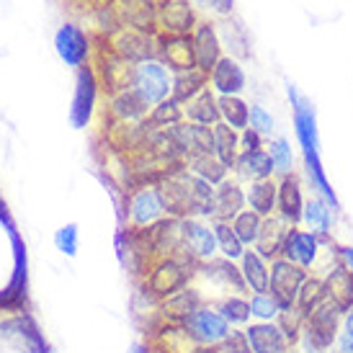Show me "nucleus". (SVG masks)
<instances>
[{
	"label": "nucleus",
	"mask_w": 353,
	"mask_h": 353,
	"mask_svg": "<svg viewBox=\"0 0 353 353\" xmlns=\"http://www.w3.org/2000/svg\"><path fill=\"white\" fill-rule=\"evenodd\" d=\"M286 99L292 103L294 134L296 142H299V150H302L304 173H307V181L312 186V194L325 199L335 209V214H338L341 212V201H338V194H335L333 183L327 181L325 165L323 160H320V129H317V114H314L312 101L307 99L304 93H299L294 83H286Z\"/></svg>",
	"instance_id": "f257e3e1"
},
{
	"label": "nucleus",
	"mask_w": 353,
	"mask_h": 353,
	"mask_svg": "<svg viewBox=\"0 0 353 353\" xmlns=\"http://www.w3.org/2000/svg\"><path fill=\"white\" fill-rule=\"evenodd\" d=\"M335 248L338 243L327 245L320 237L304 230V227H292L286 232L284 240V250H281V258H286L289 263L304 268L307 274H320L323 276L327 268H333L338 261H335Z\"/></svg>",
	"instance_id": "f03ea898"
},
{
	"label": "nucleus",
	"mask_w": 353,
	"mask_h": 353,
	"mask_svg": "<svg viewBox=\"0 0 353 353\" xmlns=\"http://www.w3.org/2000/svg\"><path fill=\"white\" fill-rule=\"evenodd\" d=\"M341 317H343V312L338 307H333L330 302L320 304L314 312L304 317V330L294 348L299 353L335 351V341H338V330H341Z\"/></svg>",
	"instance_id": "7ed1b4c3"
},
{
	"label": "nucleus",
	"mask_w": 353,
	"mask_h": 353,
	"mask_svg": "<svg viewBox=\"0 0 353 353\" xmlns=\"http://www.w3.org/2000/svg\"><path fill=\"white\" fill-rule=\"evenodd\" d=\"M181 327L188 333V338L196 343V348H216L232 330L222 314L212 304H201L194 312L181 320Z\"/></svg>",
	"instance_id": "20e7f679"
},
{
	"label": "nucleus",
	"mask_w": 353,
	"mask_h": 353,
	"mask_svg": "<svg viewBox=\"0 0 353 353\" xmlns=\"http://www.w3.org/2000/svg\"><path fill=\"white\" fill-rule=\"evenodd\" d=\"M132 90H137L148 106H157L173 93V70L163 65L160 59H148L134 65Z\"/></svg>",
	"instance_id": "39448f33"
},
{
	"label": "nucleus",
	"mask_w": 353,
	"mask_h": 353,
	"mask_svg": "<svg viewBox=\"0 0 353 353\" xmlns=\"http://www.w3.org/2000/svg\"><path fill=\"white\" fill-rule=\"evenodd\" d=\"M168 216L163 196H160V188L157 183H145L132 191V196L127 201V219L132 230H148L155 227L157 222H163Z\"/></svg>",
	"instance_id": "423d86ee"
},
{
	"label": "nucleus",
	"mask_w": 353,
	"mask_h": 353,
	"mask_svg": "<svg viewBox=\"0 0 353 353\" xmlns=\"http://www.w3.org/2000/svg\"><path fill=\"white\" fill-rule=\"evenodd\" d=\"M191 265H199V263L178 261V258H163L148 276L150 294L165 302L168 296L183 292L188 286V279H191Z\"/></svg>",
	"instance_id": "0eeeda50"
},
{
	"label": "nucleus",
	"mask_w": 353,
	"mask_h": 353,
	"mask_svg": "<svg viewBox=\"0 0 353 353\" xmlns=\"http://www.w3.org/2000/svg\"><path fill=\"white\" fill-rule=\"evenodd\" d=\"M307 276L310 274H307L304 268L289 263L286 258L271 261V284H268V292H271V296L279 302L281 310H292V307H294L299 286L304 284Z\"/></svg>",
	"instance_id": "6e6552de"
},
{
	"label": "nucleus",
	"mask_w": 353,
	"mask_h": 353,
	"mask_svg": "<svg viewBox=\"0 0 353 353\" xmlns=\"http://www.w3.org/2000/svg\"><path fill=\"white\" fill-rule=\"evenodd\" d=\"M99 75L96 70L85 65L78 70V78H75V96H72V106H70V121L75 129L88 127L90 117H93V108H96V99H99Z\"/></svg>",
	"instance_id": "1a4fd4ad"
},
{
	"label": "nucleus",
	"mask_w": 353,
	"mask_h": 353,
	"mask_svg": "<svg viewBox=\"0 0 353 353\" xmlns=\"http://www.w3.org/2000/svg\"><path fill=\"white\" fill-rule=\"evenodd\" d=\"M304 183L299 173H289V176L279 178V199H276V216H281L289 227H302L304 214Z\"/></svg>",
	"instance_id": "9d476101"
},
{
	"label": "nucleus",
	"mask_w": 353,
	"mask_h": 353,
	"mask_svg": "<svg viewBox=\"0 0 353 353\" xmlns=\"http://www.w3.org/2000/svg\"><path fill=\"white\" fill-rule=\"evenodd\" d=\"M111 50L117 52L119 57H124L132 65H139V62H148V59H157V41L152 39V34H145V31L137 29H119L114 34V44Z\"/></svg>",
	"instance_id": "9b49d317"
},
{
	"label": "nucleus",
	"mask_w": 353,
	"mask_h": 353,
	"mask_svg": "<svg viewBox=\"0 0 353 353\" xmlns=\"http://www.w3.org/2000/svg\"><path fill=\"white\" fill-rule=\"evenodd\" d=\"M54 47H57V54L65 59V65L70 68H85L90 57V39L88 34L75 26V23H65L62 29L57 31L54 37Z\"/></svg>",
	"instance_id": "f8f14e48"
},
{
	"label": "nucleus",
	"mask_w": 353,
	"mask_h": 353,
	"mask_svg": "<svg viewBox=\"0 0 353 353\" xmlns=\"http://www.w3.org/2000/svg\"><path fill=\"white\" fill-rule=\"evenodd\" d=\"M157 59L168 65L173 72H183V70L196 68V57H194V44L188 34H165L157 39Z\"/></svg>",
	"instance_id": "ddd939ff"
},
{
	"label": "nucleus",
	"mask_w": 353,
	"mask_h": 353,
	"mask_svg": "<svg viewBox=\"0 0 353 353\" xmlns=\"http://www.w3.org/2000/svg\"><path fill=\"white\" fill-rule=\"evenodd\" d=\"M181 225H183V245H186V250L196 258L199 263H206V261L216 258L219 250H216L214 227L204 225L201 219H194V216L181 219Z\"/></svg>",
	"instance_id": "4468645a"
},
{
	"label": "nucleus",
	"mask_w": 353,
	"mask_h": 353,
	"mask_svg": "<svg viewBox=\"0 0 353 353\" xmlns=\"http://www.w3.org/2000/svg\"><path fill=\"white\" fill-rule=\"evenodd\" d=\"M209 83H212L209 88L214 90L216 96H240L248 88V75L235 57L225 54L209 72Z\"/></svg>",
	"instance_id": "2eb2a0df"
},
{
	"label": "nucleus",
	"mask_w": 353,
	"mask_h": 353,
	"mask_svg": "<svg viewBox=\"0 0 353 353\" xmlns=\"http://www.w3.org/2000/svg\"><path fill=\"white\" fill-rule=\"evenodd\" d=\"M191 44H194V57H196V68L204 70L206 75L214 70V65L225 57L222 54V41L219 34L212 23H196L191 31Z\"/></svg>",
	"instance_id": "dca6fc26"
},
{
	"label": "nucleus",
	"mask_w": 353,
	"mask_h": 353,
	"mask_svg": "<svg viewBox=\"0 0 353 353\" xmlns=\"http://www.w3.org/2000/svg\"><path fill=\"white\" fill-rule=\"evenodd\" d=\"M245 209H248V188L240 181H222L214 188V219H219V222H232Z\"/></svg>",
	"instance_id": "f3484780"
},
{
	"label": "nucleus",
	"mask_w": 353,
	"mask_h": 353,
	"mask_svg": "<svg viewBox=\"0 0 353 353\" xmlns=\"http://www.w3.org/2000/svg\"><path fill=\"white\" fill-rule=\"evenodd\" d=\"M253 353H292V343L286 341L281 327L276 323H250L245 327Z\"/></svg>",
	"instance_id": "a211bd4d"
},
{
	"label": "nucleus",
	"mask_w": 353,
	"mask_h": 353,
	"mask_svg": "<svg viewBox=\"0 0 353 353\" xmlns=\"http://www.w3.org/2000/svg\"><path fill=\"white\" fill-rule=\"evenodd\" d=\"M237 265H240L243 281L248 286V294H263V292H268V284H271V263L258 250L248 248L245 255L237 261Z\"/></svg>",
	"instance_id": "6ab92c4d"
},
{
	"label": "nucleus",
	"mask_w": 353,
	"mask_h": 353,
	"mask_svg": "<svg viewBox=\"0 0 353 353\" xmlns=\"http://www.w3.org/2000/svg\"><path fill=\"white\" fill-rule=\"evenodd\" d=\"M157 23L168 34H188L196 26V19L188 0H163L157 8Z\"/></svg>",
	"instance_id": "aec40b11"
},
{
	"label": "nucleus",
	"mask_w": 353,
	"mask_h": 353,
	"mask_svg": "<svg viewBox=\"0 0 353 353\" xmlns=\"http://www.w3.org/2000/svg\"><path fill=\"white\" fill-rule=\"evenodd\" d=\"M235 176L240 181L255 183V181H265V178H276L274 160L268 155V150H253V152H240L235 160Z\"/></svg>",
	"instance_id": "412c9836"
},
{
	"label": "nucleus",
	"mask_w": 353,
	"mask_h": 353,
	"mask_svg": "<svg viewBox=\"0 0 353 353\" xmlns=\"http://www.w3.org/2000/svg\"><path fill=\"white\" fill-rule=\"evenodd\" d=\"M302 227L314 232L317 237H333V227H335V209L325 199H320L317 194L307 199L304 204V214H302Z\"/></svg>",
	"instance_id": "4be33fe9"
},
{
	"label": "nucleus",
	"mask_w": 353,
	"mask_h": 353,
	"mask_svg": "<svg viewBox=\"0 0 353 353\" xmlns=\"http://www.w3.org/2000/svg\"><path fill=\"white\" fill-rule=\"evenodd\" d=\"M325 279V292H327V302L345 312L353 304V276L345 271L343 265L335 263L323 274Z\"/></svg>",
	"instance_id": "5701e85b"
},
{
	"label": "nucleus",
	"mask_w": 353,
	"mask_h": 353,
	"mask_svg": "<svg viewBox=\"0 0 353 353\" xmlns=\"http://www.w3.org/2000/svg\"><path fill=\"white\" fill-rule=\"evenodd\" d=\"M289 230H292V227L286 225L281 216L274 214V216H268V219H263V230H261V237H258V243H255L253 250H258L268 263L276 261V258H281L284 240Z\"/></svg>",
	"instance_id": "b1692460"
},
{
	"label": "nucleus",
	"mask_w": 353,
	"mask_h": 353,
	"mask_svg": "<svg viewBox=\"0 0 353 353\" xmlns=\"http://www.w3.org/2000/svg\"><path fill=\"white\" fill-rule=\"evenodd\" d=\"M119 10H121V23L124 26L145 31V34H155L157 8L152 6V0H121Z\"/></svg>",
	"instance_id": "393cba45"
},
{
	"label": "nucleus",
	"mask_w": 353,
	"mask_h": 353,
	"mask_svg": "<svg viewBox=\"0 0 353 353\" xmlns=\"http://www.w3.org/2000/svg\"><path fill=\"white\" fill-rule=\"evenodd\" d=\"M101 70H103V85L111 93L132 88V78H134V65L127 62L124 57H119L114 50H108V54L101 52Z\"/></svg>",
	"instance_id": "a878e982"
},
{
	"label": "nucleus",
	"mask_w": 353,
	"mask_h": 353,
	"mask_svg": "<svg viewBox=\"0 0 353 353\" xmlns=\"http://www.w3.org/2000/svg\"><path fill=\"white\" fill-rule=\"evenodd\" d=\"M183 117L191 121V124H204V127H216L222 121V114H219V96H216L212 88L201 90L196 99H191L183 106Z\"/></svg>",
	"instance_id": "bb28decb"
},
{
	"label": "nucleus",
	"mask_w": 353,
	"mask_h": 353,
	"mask_svg": "<svg viewBox=\"0 0 353 353\" xmlns=\"http://www.w3.org/2000/svg\"><path fill=\"white\" fill-rule=\"evenodd\" d=\"M276 199H279V178H265L248 186V209L263 219L276 214Z\"/></svg>",
	"instance_id": "cd10ccee"
},
{
	"label": "nucleus",
	"mask_w": 353,
	"mask_h": 353,
	"mask_svg": "<svg viewBox=\"0 0 353 353\" xmlns=\"http://www.w3.org/2000/svg\"><path fill=\"white\" fill-rule=\"evenodd\" d=\"M209 88V75H206L204 70H183V72H173V93H170V99L181 103V106H186L191 99H196L201 90Z\"/></svg>",
	"instance_id": "c85d7f7f"
},
{
	"label": "nucleus",
	"mask_w": 353,
	"mask_h": 353,
	"mask_svg": "<svg viewBox=\"0 0 353 353\" xmlns=\"http://www.w3.org/2000/svg\"><path fill=\"white\" fill-rule=\"evenodd\" d=\"M219 41L227 44L230 50V57L235 59H248L250 57V37H248L245 26L235 19H225L219 23Z\"/></svg>",
	"instance_id": "c756f323"
},
{
	"label": "nucleus",
	"mask_w": 353,
	"mask_h": 353,
	"mask_svg": "<svg viewBox=\"0 0 353 353\" xmlns=\"http://www.w3.org/2000/svg\"><path fill=\"white\" fill-rule=\"evenodd\" d=\"M214 307L216 312L230 323V327H248L253 323V317H250V296L248 294H227Z\"/></svg>",
	"instance_id": "7c9ffc66"
},
{
	"label": "nucleus",
	"mask_w": 353,
	"mask_h": 353,
	"mask_svg": "<svg viewBox=\"0 0 353 353\" xmlns=\"http://www.w3.org/2000/svg\"><path fill=\"white\" fill-rule=\"evenodd\" d=\"M214 155L225 168H235V160L240 155V132L227 127L225 121H219L214 127Z\"/></svg>",
	"instance_id": "2f4dec72"
},
{
	"label": "nucleus",
	"mask_w": 353,
	"mask_h": 353,
	"mask_svg": "<svg viewBox=\"0 0 353 353\" xmlns=\"http://www.w3.org/2000/svg\"><path fill=\"white\" fill-rule=\"evenodd\" d=\"M148 103L142 101V96H139L137 90H119V93H114V101H111V111H114V117L119 119V121H137V119L148 117Z\"/></svg>",
	"instance_id": "473e14b6"
},
{
	"label": "nucleus",
	"mask_w": 353,
	"mask_h": 353,
	"mask_svg": "<svg viewBox=\"0 0 353 353\" xmlns=\"http://www.w3.org/2000/svg\"><path fill=\"white\" fill-rule=\"evenodd\" d=\"M186 170L204 178L206 183H212V186H219L222 181H227V173H230V168L222 165L216 160V155H201V152H194V155L186 157Z\"/></svg>",
	"instance_id": "72a5a7b5"
},
{
	"label": "nucleus",
	"mask_w": 353,
	"mask_h": 353,
	"mask_svg": "<svg viewBox=\"0 0 353 353\" xmlns=\"http://www.w3.org/2000/svg\"><path fill=\"white\" fill-rule=\"evenodd\" d=\"M327 302V292H325V279L320 274H310L304 279V284L299 286V294H296V310L302 314L314 312L320 304Z\"/></svg>",
	"instance_id": "f704fd0d"
},
{
	"label": "nucleus",
	"mask_w": 353,
	"mask_h": 353,
	"mask_svg": "<svg viewBox=\"0 0 353 353\" xmlns=\"http://www.w3.org/2000/svg\"><path fill=\"white\" fill-rule=\"evenodd\" d=\"M219 114L227 127L235 132H245L250 127V103L240 96H219Z\"/></svg>",
	"instance_id": "c9c22d12"
},
{
	"label": "nucleus",
	"mask_w": 353,
	"mask_h": 353,
	"mask_svg": "<svg viewBox=\"0 0 353 353\" xmlns=\"http://www.w3.org/2000/svg\"><path fill=\"white\" fill-rule=\"evenodd\" d=\"M196 307H201V294H199L196 289H183V292H178V294L168 296L165 302H163V317H168V320H176L178 325H181V320L183 317H188V314L194 312Z\"/></svg>",
	"instance_id": "e433bc0d"
},
{
	"label": "nucleus",
	"mask_w": 353,
	"mask_h": 353,
	"mask_svg": "<svg viewBox=\"0 0 353 353\" xmlns=\"http://www.w3.org/2000/svg\"><path fill=\"white\" fill-rule=\"evenodd\" d=\"M265 150H268V155L274 160V168H276V178L281 176H289V173H296V152L292 148V142L286 137H271L265 142Z\"/></svg>",
	"instance_id": "4c0bfd02"
},
{
	"label": "nucleus",
	"mask_w": 353,
	"mask_h": 353,
	"mask_svg": "<svg viewBox=\"0 0 353 353\" xmlns=\"http://www.w3.org/2000/svg\"><path fill=\"white\" fill-rule=\"evenodd\" d=\"M214 235H216V250H219V255L222 258H227V261H240L243 255H245L248 248L240 243V237L235 235V230H232V225L230 222H219V219H214Z\"/></svg>",
	"instance_id": "58836bf2"
},
{
	"label": "nucleus",
	"mask_w": 353,
	"mask_h": 353,
	"mask_svg": "<svg viewBox=\"0 0 353 353\" xmlns=\"http://www.w3.org/2000/svg\"><path fill=\"white\" fill-rule=\"evenodd\" d=\"M183 119L186 117H183L181 103H176L173 99H165L163 103L152 106V111H150V117H148V124H142V127L148 129V132H152V129H170V127H176V124H181Z\"/></svg>",
	"instance_id": "ea45409f"
},
{
	"label": "nucleus",
	"mask_w": 353,
	"mask_h": 353,
	"mask_svg": "<svg viewBox=\"0 0 353 353\" xmlns=\"http://www.w3.org/2000/svg\"><path fill=\"white\" fill-rule=\"evenodd\" d=\"M230 225H232V230H235V235L240 237L243 245L255 248L258 237H261V230H263V216H258L255 212L245 209V212H240Z\"/></svg>",
	"instance_id": "a19ab883"
},
{
	"label": "nucleus",
	"mask_w": 353,
	"mask_h": 353,
	"mask_svg": "<svg viewBox=\"0 0 353 353\" xmlns=\"http://www.w3.org/2000/svg\"><path fill=\"white\" fill-rule=\"evenodd\" d=\"M248 296H250V317H253V323H276V317L281 314V307L271 296V292Z\"/></svg>",
	"instance_id": "79ce46f5"
},
{
	"label": "nucleus",
	"mask_w": 353,
	"mask_h": 353,
	"mask_svg": "<svg viewBox=\"0 0 353 353\" xmlns=\"http://www.w3.org/2000/svg\"><path fill=\"white\" fill-rule=\"evenodd\" d=\"M304 317H307V314H302L296 307L281 310V314L276 317V325L281 327V333L286 335V341L292 343V348L296 345V341H299V335H302V330H304Z\"/></svg>",
	"instance_id": "37998d69"
},
{
	"label": "nucleus",
	"mask_w": 353,
	"mask_h": 353,
	"mask_svg": "<svg viewBox=\"0 0 353 353\" xmlns=\"http://www.w3.org/2000/svg\"><path fill=\"white\" fill-rule=\"evenodd\" d=\"M250 129H255L261 137L271 139V134L276 132L274 114H271L265 106H261V103H250Z\"/></svg>",
	"instance_id": "c03bdc74"
},
{
	"label": "nucleus",
	"mask_w": 353,
	"mask_h": 353,
	"mask_svg": "<svg viewBox=\"0 0 353 353\" xmlns=\"http://www.w3.org/2000/svg\"><path fill=\"white\" fill-rule=\"evenodd\" d=\"M188 129H191V148H194V152L214 155V127L188 124ZM194 152H191V155H194Z\"/></svg>",
	"instance_id": "a18cd8bd"
},
{
	"label": "nucleus",
	"mask_w": 353,
	"mask_h": 353,
	"mask_svg": "<svg viewBox=\"0 0 353 353\" xmlns=\"http://www.w3.org/2000/svg\"><path fill=\"white\" fill-rule=\"evenodd\" d=\"M216 353H253L250 341L245 335V327H232L225 341L216 345Z\"/></svg>",
	"instance_id": "49530a36"
},
{
	"label": "nucleus",
	"mask_w": 353,
	"mask_h": 353,
	"mask_svg": "<svg viewBox=\"0 0 353 353\" xmlns=\"http://www.w3.org/2000/svg\"><path fill=\"white\" fill-rule=\"evenodd\" d=\"M335 351L338 353H353V304L343 312V317H341V330H338Z\"/></svg>",
	"instance_id": "de8ad7c7"
},
{
	"label": "nucleus",
	"mask_w": 353,
	"mask_h": 353,
	"mask_svg": "<svg viewBox=\"0 0 353 353\" xmlns=\"http://www.w3.org/2000/svg\"><path fill=\"white\" fill-rule=\"evenodd\" d=\"M54 243L65 255H75L78 253V225H65L62 230H57L54 235Z\"/></svg>",
	"instance_id": "09e8293b"
},
{
	"label": "nucleus",
	"mask_w": 353,
	"mask_h": 353,
	"mask_svg": "<svg viewBox=\"0 0 353 353\" xmlns=\"http://www.w3.org/2000/svg\"><path fill=\"white\" fill-rule=\"evenodd\" d=\"M265 137H261L255 129L248 127L245 132H240V152H253V150H263Z\"/></svg>",
	"instance_id": "8fccbe9b"
},
{
	"label": "nucleus",
	"mask_w": 353,
	"mask_h": 353,
	"mask_svg": "<svg viewBox=\"0 0 353 353\" xmlns=\"http://www.w3.org/2000/svg\"><path fill=\"white\" fill-rule=\"evenodd\" d=\"M335 261H338V265H343L345 271L353 276V243H351V245H338V248H335Z\"/></svg>",
	"instance_id": "3c124183"
},
{
	"label": "nucleus",
	"mask_w": 353,
	"mask_h": 353,
	"mask_svg": "<svg viewBox=\"0 0 353 353\" xmlns=\"http://www.w3.org/2000/svg\"><path fill=\"white\" fill-rule=\"evenodd\" d=\"M216 13H222V16H230L232 13V6H235V0H206Z\"/></svg>",
	"instance_id": "603ef678"
},
{
	"label": "nucleus",
	"mask_w": 353,
	"mask_h": 353,
	"mask_svg": "<svg viewBox=\"0 0 353 353\" xmlns=\"http://www.w3.org/2000/svg\"><path fill=\"white\" fill-rule=\"evenodd\" d=\"M132 353H152L148 348V345H134V348H132Z\"/></svg>",
	"instance_id": "864d4df0"
},
{
	"label": "nucleus",
	"mask_w": 353,
	"mask_h": 353,
	"mask_svg": "<svg viewBox=\"0 0 353 353\" xmlns=\"http://www.w3.org/2000/svg\"><path fill=\"white\" fill-rule=\"evenodd\" d=\"M292 353H299V351H296V348H294V351H292Z\"/></svg>",
	"instance_id": "5fc2aeb1"
},
{
	"label": "nucleus",
	"mask_w": 353,
	"mask_h": 353,
	"mask_svg": "<svg viewBox=\"0 0 353 353\" xmlns=\"http://www.w3.org/2000/svg\"><path fill=\"white\" fill-rule=\"evenodd\" d=\"M330 353H338V351H330Z\"/></svg>",
	"instance_id": "6e6d98bb"
},
{
	"label": "nucleus",
	"mask_w": 353,
	"mask_h": 353,
	"mask_svg": "<svg viewBox=\"0 0 353 353\" xmlns=\"http://www.w3.org/2000/svg\"><path fill=\"white\" fill-rule=\"evenodd\" d=\"M214 353H216V348H214Z\"/></svg>",
	"instance_id": "4d7b16f0"
}]
</instances>
